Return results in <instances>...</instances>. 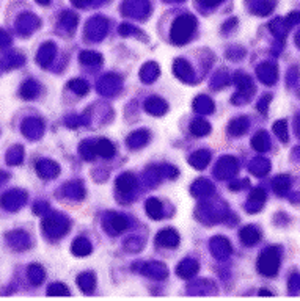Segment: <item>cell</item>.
<instances>
[{
    "label": "cell",
    "mask_w": 300,
    "mask_h": 301,
    "mask_svg": "<svg viewBox=\"0 0 300 301\" xmlns=\"http://www.w3.org/2000/svg\"><path fill=\"white\" fill-rule=\"evenodd\" d=\"M36 171L43 179H54L58 174V165L52 160H39L36 163Z\"/></svg>",
    "instance_id": "52a82bcc"
},
{
    "label": "cell",
    "mask_w": 300,
    "mask_h": 301,
    "mask_svg": "<svg viewBox=\"0 0 300 301\" xmlns=\"http://www.w3.org/2000/svg\"><path fill=\"white\" fill-rule=\"evenodd\" d=\"M96 154L104 158H110L115 154V146H113L109 140H99L96 143Z\"/></svg>",
    "instance_id": "d6986e66"
},
{
    "label": "cell",
    "mask_w": 300,
    "mask_h": 301,
    "mask_svg": "<svg viewBox=\"0 0 300 301\" xmlns=\"http://www.w3.org/2000/svg\"><path fill=\"white\" fill-rule=\"evenodd\" d=\"M72 253H74L76 256H86V254H90L91 253L90 242L83 237L76 238L74 243H72Z\"/></svg>",
    "instance_id": "ffe728a7"
},
{
    "label": "cell",
    "mask_w": 300,
    "mask_h": 301,
    "mask_svg": "<svg viewBox=\"0 0 300 301\" xmlns=\"http://www.w3.org/2000/svg\"><path fill=\"white\" fill-rule=\"evenodd\" d=\"M156 243L159 246H165V248H175L179 243V236H178V232H175L173 229H165L157 234Z\"/></svg>",
    "instance_id": "ba28073f"
},
{
    "label": "cell",
    "mask_w": 300,
    "mask_h": 301,
    "mask_svg": "<svg viewBox=\"0 0 300 301\" xmlns=\"http://www.w3.org/2000/svg\"><path fill=\"white\" fill-rule=\"evenodd\" d=\"M63 190H65V193L69 198H76V199H82L83 198V185H82V182H79V180H76V182L66 184Z\"/></svg>",
    "instance_id": "603a6c76"
},
{
    "label": "cell",
    "mask_w": 300,
    "mask_h": 301,
    "mask_svg": "<svg viewBox=\"0 0 300 301\" xmlns=\"http://www.w3.org/2000/svg\"><path fill=\"white\" fill-rule=\"evenodd\" d=\"M43 231L50 240H57L68 231V220L60 215H50L43 222Z\"/></svg>",
    "instance_id": "7a4b0ae2"
},
{
    "label": "cell",
    "mask_w": 300,
    "mask_h": 301,
    "mask_svg": "<svg viewBox=\"0 0 300 301\" xmlns=\"http://www.w3.org/2000/svg\"><path fill=\"white\" fill-rule=\"evenodd\" d=\"M284 126H286L284 121H278L273 124V130L278 133V137L282 138V142H288V133L284 132Z\"/></svg>",
    "instance_id": "74e56055"
},
{
    "label": "cell",
    "mask_w": 300,
    "mask_h": 301,
    "mask_svg": "<svg viewBox=\"0 0 300 301\" xmlns=\"http://www.w3.org/2000/svg\"><path fill=\"white\" fill-rule=\"evenodd\" d=\"M175 71H176L178 77L184 79V80H187L192 76V71L189 68V64L185 63L184 60H181V58H178L176 62H175Z\"/></svg>",
    "instance_id": "1f68e13d"
},
{
    "label": "cell",
    "mask_w": 300,
    "mask_h": 301,
    "mask_svg": "<svg viewBox=\"0 0 300 301\" xmlns=\"http://www.w3.org/2000/svg\"><path fill=\"white\" fill-rule=\"evenodd\" d=\"M135 187V177L131 174V173H124L118 177L117 180V189L118 191L124 193V195H128V193L132 191V189Z\"/></svg>",
    "instance_id": "30bf717a"
},
{
    "label": "cell",
    "mask_w": 300,
    "mask_h": 301,
    "mask_svg": "<svg viewBox=\"0 0 300 301\" xmlns=\"http://www.w3.org/2000/svg\"><path fill=\"white\" fill-rule=\"evenodd\" d=\"M146 275H150L151 278L156 279H164L167 276V269L159 262H151L150 265H146Z\"/></svg>",
    "instance_id": "4316f807"
},
{
    "label": "cell",
    "mask_w": 300,
    "mask_h": 301,
    "mask_svg": "<svg viewBox=\"0 0 300 301\" xmlns=\"http://www.w3.org/2000/svg\"><path fill=\"white\" fill-rule=\"evenodd\" d=\"M33 210H35L36 215H43V213L48 210V206H46L44 203H38V204H35V207H33Z\"/></svg>",
    "instance_id": "ab89813d"
},
{
    "label": "cell",
    "mask_w": 300,
    "mask_h": 301,
    "mask_svg": "<svg viewBox=\"0 0 300 301\" xmlns=\"http://www.w3.org/2000/svg\"><path fill=\"white\" fill-rule=\"evenodd\" d=\"M241 240L244 245H255L259 240V232L255 227H245L241 231Z\"/></svg>",
    "instance_id": "484cf974"
},
{
    "label": "cell",
    "mask_w": 300,
    "mask_h": 301,
    "mask_svg": "<svg viewBox=\"0 0 300 301\" xmlns=\"http://www.w3.org/2000/svg\"><path fill=\"white\" fill-rule=\"evenodd\" d=\"M195 25H197L195 17L190 15L178 17L171 27V41L176 44L187 43L192 36V33L195 32Z\"/></svg>",
    "instance_id": "6da1fadb"
},
{
    "label": "cell",
    "mask_w": 300,
    "mask_h": 301,
    "mask_svg": "<svg viewBox=\"0 0 300 301\" xmlns=\"http://www.w3.org/2000/svg\"><path fill=\"white\" fill-rule=\"evenodd\" d=\"M105 224H110L112 229H109L110 232L113 234H118V232H123L128 229V220L121 215H117V213H113V215L109 217V223Z\"/></svg>",
    "instance_id": "5bb4252c"
},
{
    "label": "cell",
    "mask_w": 300,
    "mask_h": 301,
    "mask_svg": "<svg viewBox=\"0 0 300 301\" xmlns=\"http://www.w3.org/2000/svg\"><path fill=\"white\" fill-rule=\"evenodd\" d=\"M32 19V16H22L21 17V21H19V32L22 33V35H29V33H32L35 29H38V24H39V21L35 17L33 19L32 22H29Z\"/></svg>",
    "instance_id": "cb8c5ba5"
},
{
    "label": "cell",
    "mask_w": 300,
    "mask_h": 301,
    "mask_svg": "<svg viewBox=\"0 0 300 301\" xmlns=\"http://www.w3.org/2000/svg\"><path fill=\"white\" fill-rule=\"evenodd\" d=\"M39 95V85L35 80H27L22 86H21V96L24 99H33Z\"/></svg>",
    "instance_id": "7402d4cb"
},
{
    "label": "cell",
    "mask_w": 300,
    "mask_h": 301,
    "mask_svg": "<svg viewBox=\"0 0 300 301\" xmlns=\"http://www.w3.org/2000/svg\"><path fill=\"white\" fill-rule=\"evenodd\" d=\"M195 109L201 113H211V111H214V104H212V100H209L206 96H200L195 100Z\"/></svg>",
    "instance_id": "d6a6232c"
},
{
    "label": "cell",
    "mask_w": 300,
    "mask_h": 301,
    "mask_svg": "<svg viewBox=\"0 0 300 301\" xmlns=\"http://www.w3.org/2000/svg\"><path fill=\"white\" fill-rule=\"evenodd\" d=\"M2 63H3V66H5L6 69L19 68V66L25 63V57H22L21 53H17V52H10V53H6V55L3 57Z\"/></svg>",
    "instance_id": "e0dca14e"
},
{
    "label": "cell",
    "mask_w": 300,
    "mask_h": 301,
    "mask_svg": "<svg viewBox=\"0 0 300 301\" xmlns=\"http://www.w3.org/2000/svg\"><path fill=\"white\" fill-rule=\"evenodd\" d=\"M10 43H11L10 36L6 35L3 30H0V48H6V46H8Z\"/></svg>",
    "instance_id": "f35d334b"
},
{
    "label": "cell",
    "mask_w": 300,
    "mask_h": 301,
    "mask_svg": "<svg viewBox=\"0 0 300 301\" xmlns=\"http://www.w3.org/2000/svg\"><path fill=\"white\" fill-rule=\"evenodd\" d=\"M68 86L74 93H77L79 96H83V95H86V93H88V83H85L83 80H81V79L71 80Z\"/></svg>",
    "instance_id": "d590c367"
},
{
    "label": "cell",
    "mask_w": 300,
    "mask_h": 301,
    "mask_svg": "<svg viewBox=\"0 0 300 301\" xmlns=\"http://www.w3.org/2000/svg\"><path fill=\"white\" fill-rule=\"evenodd\" d=\"M5 180H8V174L3 173V171H0V184H3Z\"/></svg>",
    "instance_id": "7bdbcfd3"
},
{
    "label": "cell",
    "mask_w": 300,
    "mask_h": 301,
    "mask_svg": "<svg viewBox=\"0 0 300 301\" xmlns=\"http://www.w3.org/2000/svg\"><path fill=\"white\" fill-rule=\"evenodd\" d=\"M146 212H148V215L154 220L162 218V203L156 198L148 199L146 201Z\"/></svg>",
    "instance_id": "44dd1931"
},
{
    "label": "cell",
    "mask_w": 300,
    "mask_h": 301,
    "mask_svg": "<svg viewBox=\"0 0 300 301\" xmlns=\"http://www.w3.org/2000/svg\"><path fill=\"white\" fill-rule=\"evenodd\" d=\"M77 284L81 285V289L85 293H90L93 289H95V285H96V278H95V275H93L91 271L82 273V275L77 278Z\"/></svg>",
    "instance_id": "9a60e30c"
},
{
    "label": "cell",
    "mask_w": 300,
    "mask_h": 301,
    "mask_svg": "<svg viewBox=\"0 0 300 301\" xmlns=\"http://www.w3.org/2000/svg\"><path fill=\"white\" fill-rule=\"evenodd\" d=\"M146 110H148L151 115H156V116L164 115V111L167 110V104L159 97H150L146 100Z\"/></svg>",
    "instance_id": "4fadbf2b"
},
{
    "label": "cell",
    "mask_w": 300,
    "mask_h": 301,
    "mask_svg": "<svg viewBox=\"0 0 300 301\" xmlns=\"http://www.w3.org/2000/svg\"><path fill=\"white\" fill-rule=\"evenodd\" d=\"M270 251L272 250H267V253L261 254L258 260V270L266 276H273L278 270V259Z\"/></svg>",
    "instance_id": "277c9868"
},
{
    "label": "cell",
    "mask_w": 300,
    "mask_h": 301,
    "mask_svg": "<svg viewBox=\"0 0 300 301\" xmlns=\"http://www.w3.org/2000/svg\"><path fill=\"white\" fill-rule=\"evenodd\" d=\"M198 270V264L192 259H185L181 262V265L178 267V275L181 278H190L192 275H195Z\"/></svg>",
    "instance_id": "7c38bea8"
},
{
    "label": "cell",
    "mask_w": 300,
    "mask_h": 301,
    "mask_svg": "<svg viewBox=\"0 0 300 301\" xmlns=\"http://www.w3.org/2000/svg\"><path fill=\"white\" fill-rule=\"evenodd\" d=\"M190 130L193 135H206V133H209L211 130V126L204 121V119H195V121L192 123L190 126Z\"/></svg>",
    "instance_id": "f546056e"
},
{
    "label": "cell",
    "mask_w": 300,
    "mask_h": 301,
    "mask_svg": "<svg viewBox=\"0 0 300 301\" xmlns=\"http://www.w3.org/2000/svg\"><path fill=\"white\" fill-rule=\"evenodd\" d=\"M27 278H29V281L33 285H39L44 281V278H46L44 269H43V267L36 265V264L30 265L29 270H27Z\"/></svg>",
    "instance_id": "8fae6325"
},
{
    "label": "cell",
    "mask_w": 300,
    "mask_h": 301,
    "mask_svg": "<svg viewBox=\"0 0 300 301\" xmlns=\"http://www.w3.org/2000/svg\"><path fill=\"white\" fill-rule=\"evenodd\" d=\"M25 201H27V193L22 190H11L2 196L0 204H2L6 210L15 212V210L21 209V207L25 204Z\"/></svg>",
    "instance_id": "3957f363"
},
{
    "label": "cell",
    "mask_w": 300,
    "mask_h": 301,
    "mask_svg": "<svg viewBox=\"0 0 300 301\" xmlns=\"http://www.w3.org/2000/svg\"><path fill=\"white\" fill-rule=\"evenodd\" d=\"M247 119L245 118H237L233 119L230 123V133L231 135H242V133L247 130Z\"/></svg>",
    "instance_id": "4dcf8cb0"
},
{
    "label": "cell",
    "mask_w": 300,
    "mask_h": 301,
    "mask_svg": "<svg viewBox=\"0 0 300 301\" xmlns=\"http://www.w3.org/2000/svg\"><path fill=\"white\" fill-rule=\"evenodd\" d=\"M140 74H142V80H143L145 83H151V82H154V80L157 79L159 69H157V66L154 63H150V64L145 66Z\"/></svg>",
    "instance_id": "f1b7e54d"
},
{
    "label": "cell",
    "mask_w": 300,
    "mask_h": 301,
    "mask_svg": "<svg viewBox=\"0 0 300 301\" xmlns=\"http://www.w3.org/2000/svg\"><path fill=\"white\" fill-rule=\"evenodd\" d=\"M72 3H76L77 6H85L88 3V0H72Z\"/></svg>",
    "instance_id": "b9f144b4"
},
{
    "label": "cell",
    "mask_w": 300,
    "mask_h": 301,
    "mask_svg": "<svg viewBox=\"0 0 300 301\" xmlns=\"http://www.w3.org/2000/svg\"><path fill=\"white\" fill-rule=\"evenodd\" d=\"M81 62L83 64H101L102 57L95 52H83L81 53Z\"/></svg>",
    "instance_id": "e575fe53"
},
{
    "label": "cell",
    "mask_w": 300,
    "mask_h": 301,
    "mask_svg": "<svg viewBox=\"0 0 300 301\" xmlns=\"http://www.w3.org/2000/svg\"><path fill=\"white\" fill-rule=\"evenodd\" d=\"M200 2L208 5V6H216V5H218L220 2H222V0H200Z\"/></svg>",
    "instance_id": "60d3db41"
},
{
    "label": "cell",
    "mask_w": 300,
    "mask_h": 301,
    "mask_svg": "<svg viewBox=\"0 0 300 301\" xmlns=\"http://www.w3.org/2000/svg\"><path fill=\"white\" fill-rule=\"evenodd\" d=\"M209 162V152L206 151H200L197 154H193L192 158H190V163L193 168H198V170H203L206 165Z\"/></svg>",
    "instance_id": "83f0119b"
},
{
    "label": "cell",
    "mask_w": 300,
    "mask_h": 301,
    "mask_svg": "<svg viewBox=\"0 0 300 301\" xmlns=\"http://www.w3.org/2000/svg\"><path fill=\"white\" fill-rule=\"evenodd\" d=\"M6 237H8V245L17 251L27 250L30 246V237H29V234L24 231H15L8 234Z\"/></svg>",
    "instance_id": "8992f818"
},
{
    "label": "cell",
    "mask_w": 300,
    "mask_h": 301,
    "mask_svg": "<svg viewBox=\"0 0 300 301\" xmlns=\"http://www.w3.org/2000/svg\"><path fill=\"white\" fill-rule=\"evenodd\" d=\"M81 154H82V157L85 160H93L95 158V156H98L96 154V144H93L91 142H83L81 144Z\"/></svg>",
    "instance_id": "836d02e7"
},
{
    "label": "cell",
    "mask_w": 300,
    "mask_h": 301,
    "mask_svg": "<svg viewBox=\"0 0 300 301\" xmlns=\"http://www.w3.org/2000/svg\"><path fill=\"white\" fill-rule=\"evenodd\" d=\"M22 158H24V148L19 144L13 146V148H10V151L6 152V162H8V165H13V166L21 165Z\"/></svg>",
    "instance_id": "ac0fdd59"
},
{
    "label": "cell",
    "mask_w": 300,
    "mask_h": 301,
    "mask_svg": "<svg viewBox=\"0 0 300 301\" xmlns=\"http://www.w3.org/2000/svg\"><path fill=\"white\" fill-rule=\"evenodd\" d=\"M54 55H55V46L52 43H46L41 46V49H39L36 60L43 68H48L52 62V58H54Z\"/></svg>",
    "instance_id": "9c48e42d"
},
{
    "label": "cell",
    "mask_w": 300,
    "mask_h": 301,
    "mask_svg": "<svg viewBox=\"0 0 300 301\" xmlns=\"http://www.w3.org/2000/svg\"><path fill=\"white\" fill-rule=\"evenodd\" d=\"M44 132V124L38 118H29L22 123V133L30 140H38Z\"/></svg>",
    "instance_id": "5b68a950"
},
{
    "label": "cell",
    "mask_w": 300,
    "mask_h": 301,
    "mask_svg": "<svg viewBox=\"0 0 300 301\" xmlns=\"http://www.w3.org/2000/svg\"><path fill=\"white\" fill-rule=\"evenodd\" d=\"M146 142H148V133H146L145 130H138V132L131 133L128 138V144L131 146V148H140V146L146 144Z\"/></svg>",
    "instance_id": "d4e9b609"
},
{
    "label": "cell",
    "mask_w": 300,
    "mask_h": 301,
    "mask_svg": "<svg viewBox=\"0 0 300 301\" xmlns=\"http://www.w3.org/2000/svg\"><path fill=\"white\" fill-rule=\"evenodd\" d=\"M211 250L214 251V254L218 257V253L222 251V257H226L230 254L231 248H230V243L226 242L223 237H216L214 240H211Z\"/></svg>",
    "instance_id": "2e32d148"
},
{
    "label": "cell",
    "mask_w": 300,
    "mask_h": 301,
    "mask_svg": "<svg viewBox=\"0 0 300 301\" xmlns=\"http://www.w3.org/2000/svg\"><path fill=\"white\" fill-rule=\"evenodd\" d=\"M48 295H50V297H54V295H66V297H68L69 290H68V287H66L65 284H62V283H54L48 289Z\"/></svg>",
    "instance_id": "8d00e7d4"
}]
</instances>
